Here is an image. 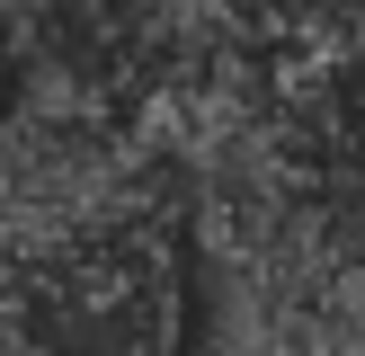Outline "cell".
Masks as SVG:
<instances>
[{"label": "cell", "instance_id": "1", "mask_svg": "<svg viewBox=\"0 0 365 356\" xmlns=\"http://www.w3.org/2000/svg\"><path fill=\"white\" fill-rule=\"evenodd\" d=\"M18 356H196V249L178 214L81 231L0 276Z\"/></svg>", "mask_w": 365, "mask_h": 356}, {"label": "cell", "instance_id": "2", "mask_svg": "<svg viewBox=\"0 0 365 356\" xmlns=\"http://www.w3.org/2000/svg\"><path fill=\"white\" fill-rule=\"evenodd\" d=\"M267 116H277V152L303 178L365 187V45L267 53Z\"/></svg>", "mask_w": 365, "mask_h": 356}, {"label": "cell", "instance_id": "3", "mask_svg": "<svg viewBox=\"0 0 365 356\" xmlns=\"http://www.w3.org/2000/svg\"><path fill=\"white\" fill-rule=\"evenodd\" d=\"M0 347H9V330H0Z\"/></svg>", "mask_w": 365, "mask_h": 356}]
</instances>
